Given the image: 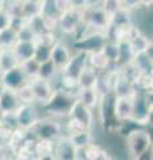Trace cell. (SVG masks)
<instances>
[{
  "label": "cell",
  "instance_id": "obj_1",
  "mask_svg": "<svg viewBox=\"0 0 153 160\" xmlns=\"http://www.w3.org/2000/svg\"><path fill=\"white\" fill-rule=\"evenodd\" d=\"M83 23L95 31H108L111 27V15H108L101 6H88L83 9Z\"/></svg>",
  "mask_w": 153,
  "mask_h": 160
},
{
  "label": "cell",
  "instance_id": "obj_2",
  "mask_svg": "<svg viewBox=\"0 0 153 160\" xmlns=\"http://www.w3.org/2000/svg\"><path fill=\"white\" fill-rule=\"evenodd\" d=\"M152 138L144 129L132 131L127 138L128 151L135 159H140L145 152H148L152 147Z\"/></svg>",
  "mask_w": 153,
  "mask_h": 160
},
{
  "label": "cell",
  "instance_id": "obj_3",
  "mask_svg": "<svg viewBox=\"0 0 153 160\" xmlns=\"http://www.w3.org/2000/svg\"><path fill=\"white\" fill-rule=\"evenodd\" d=\"M29 84H31L33 95H35V100L37 103H40L41 106H48L57 91L53 88L51 80L41 79L39 76L29 79Z\"/></svg>",
  "mask_w": 153,
  "mask_h": 160
},
{
  "label": "cell",
  "instance_id": "obj_4",
  "mask_svg": "<svg viewBox=\"0 0 153 160\" xmlns=\"http://www.w3.org/2000/svg\"><path fill=\"white\" fill-rule=\"evenodd\" d=\"M83 9L69 8L61 12L57 18V27L63 33H73L83 24Z\"/></svg>",
  "mask_w": 153,
  "mask_h": 160
},
{
  "label": "cell",
  "instance_id": "obj_5",
  "mask_svg": "<svg viewBox=\"0 0 153 160\" xmlns=\"http://www.w3.org/2000/svg\"><path fill=\"white\" fill-rule=\"evenodd\" d=\"M28 132H32L36 139H48V140H56L61 135V126L57 122L52 120H44L39 119Z\"/></svg>",
  "mask_w": 153,
  "mask_h": 160
},
{
  "label": "cell",
  "instance_id": "obj_6",
  "mask_svg": "<svg viewBox=\"0 0 153 160\" xmlns=\"http://www.w3.org/2000/svg\"><path fill=\"white\" fill-rule=\"evenodd\" d=\"M15 115H16V120H17V126L20 128L24 129H31L35 123L37 122L39 115L36 108L33 107V104H20L19 108L15 111Z\"/></svg>",
  "mask_w": 153,
  "mask_h": 160
},
{
  "label": "cell",
  "instance_id": "obj_7",
  "mask_svg": "<svg viewBox=\"0 0 153 160\" xmlns=\"http://www.w3.org/2000/svg\"><path fill=\"white\" fill-rule=\"evenodd\" d=\"M152 106L148 102V99L145 95H136L133 96V118L132 120H135L139 124H146L149 122V113H151Z\"/></svg>",
  "mask_w": 153,
  "mask_h": 160
},
{
  "label": "cell",
  "instance_id": "obj_8",
  "mask_svg": "<svg viewBox=\"0 0 153 160\" xmlns=\"http://www.w3.org/2000/svg\"><path fill=\"white\" fill-rule=\"evenodd\" d=\"M75 153H76V147L72 143L69 135L67 136H59L55 140V159L60 160H75Z\"/></svg>",
  "mask_w": 153,
  "mask_h": 160
},
{
  "label": "cell",
  "instance_id": "obj_9",
  "mask_svg": "<svg viewBox=\"0 0 153 160\" xmlns=\"http://www.w3.org/2000/svg\"><path fill=\"white\" fill-rule=\"evenodd\" d=\"M0 80H2V83L4 84V87L8 89H13V91H16L19 87H22L23 84L29 82L28 76L24 73L20 66L17 68L11 69V71H8V72L0 73Z\"/></svg>",
  "mask_w": 153,
  "mask_h": 160
},
{
  "label": "cell",
  "instance_id": "obj_10",
  "mask_svg": "<svg viewBox=\"0 0 153 160\" xmlns=\"http://www.w3.org/2000/svg\"><path fill=\"white\" fill-rule=\"evenodd\" d=\"M113 112L118 122H128L133 118V96H116Z\"/></svg>",
  "mask_w": 153,
  "mask_h": 160
},
{
  "label": "cell",
  "instance_id": "obj_11",
  "mask_svg": "<svg viewBox=\"0 0 153 160\" xmlns=\"http://www.w3.org/2000/svg\"><path fill=\"white\" fill-rule=\"evenodd\" d=\"M71 58H72V53L69 51V48L61 42H56L51 47V60L60 72L67 67Z\"/></svg>",
  "mask_w": 153,
  "mask_h": 160
},
{
  "label": "cell",
  "instance_id": "obj_12",
  "mask_svg": "<svg viewBox=\"0 0 153 160\" xmlns=\"http://www.w3.org/2000/svg\"><path fill=\"white\" fill-rule=\"evenodd\" d=\"M69 116L77 119L79 122H81L88 129H91L92 123H93V112H92L91 108L84 106V104L79 102L77 99L75 100V103H73V106L71 108Z\"/></svg>",
  "mask_w": 153,
  "mask_h": 160
},
{
  "label": "cell",
  "instance_id": "obj_13",
  "mask_svg": "<svg viewBox=\"0 0 153 160\" xmlns=\"http://www.w3.org/2000/svg\"><path fill=\"white\" fill-rule=\"evenodd\" d=\"M88 52L89 51H80L77 52L76 55H73V56L71 58L69 63L67 64V67L63 69L61 72H65V73H69L72 75V76L77 78L79 73L81 72V69L88 66Z\"/></svg>",
  "mask_w": 153,
  "mask_h": 160
},
{
  "label": "cell",
  "instance_id": "obj_14",
  "mask_svg": "<svg viewBox=\"0 0 153 160\" xmlns=\"http://www.w3.org/2000/svg\"><path fill=\"white\" fill-rule=\"evenodd\" d=\"M20 104V100L17 99V95L13 89L6 88L4 92L0 95V111H2V113L15 112Z\"/></svg>",
  "mask_w": 153,
  "mask_h": 160
},
{
  "label": "cell",
  "instance_id": "obj_15",
  "mask_svg": "<svg viewBox=\"0 0 153 160\" xmlns=\"http://www.w3.org/2000/svg\"><path fill=\"white\" fill-rule=\"evenodd\" d=\"M36 42H24V40H17L13 44V51L16 53V56L19 59V62H26L28 59L35 58L36 52Z\"/></svg>",
  "mask_w": 153,
  "mask_h": 160
},
{
  "label": "cell",
  "instance_id": "obj_16",
  "mask_svg": "<svg viewBox=\"0 0 153 160\" xmlns=\"http://www.w3.org/2000/svg\"><path fill=\"white\" fill-rule=\"evenodd\" d=\"M88 64L93 67L98 72H104L111 66L109 59L107 58V55L103 52L101 48L93 49V51L88 52Z\"/></svg>",
  "mask_w": 153,
  "mask_h": 160
},
{
  "label": "cell",
  "instance_id": "obj_17",
  "mask_svg": "<svg viewBox=\"0 0 153 160\" xmlns=\"http://www.w3.org/2000/svg\"><path fill=\"white\" fill-rule=\"evenodd\" d=\"M20 66V62L15 53L13 48H2V56H0V73L8 72L13 68H17Z\"/></svg>",
  "mask_w": 153,
  "mask_h": 160
},
{
  "label": "cell",
  "instance_id": "obj_18",
  "mask_svg": "<svg viewBox=\"0 0 153 160\" xmlns=\"http://www.w3.org/2000/svg\"><path fill=\"white\" fill-rule=\"evenodd\" d=\"M76 99L80 103H83L84 106H87L88 108H96L98 104V100H100V96L96 91L95 87L91 88H79L76 92Z\"/></svg>",
  "mask_w": 153,
  "mask_h": 160
},
{
  "label": "cell",
  "instance_id": "obj_19",
  "mask_svg": "<svg viewBox=\"0 0 153 160\" xmlns=\"http://www.w3.org/2000/svg\"><path fill=\"white\" fill-rule=\"evenodd\" d=\"M97 78H98V71H96L95 68L91 67L89 64H88V66H85L81 69V72L79 73V76H77L79 88L95 87L96 82H97Z\"/></svg>",
  "mask_w": 153,
  "mask_h": 160
},
{
  "label": "cell",
  "instance_id": "obj_20",
  "mask_svg": "<svg viewBox=\"0 0 153 160\" xmlns=\"http://www.w3.org/2000/svg\"><path fill=\"white\" fill-rule=\"evenodd\" d=\"M55 140L36 139V159H55Z\"/></svg>",
  "mask_w": 153,
  "mask_h": 160
},
{
  "label": "cell",
  "instance_id": "obj_21",
  "mask_svg": "<svg viewBox=\"0 0 153 160\" xmlns=\"http://www.w3.org/2000/svg\"><path fill=\"white\" fill-rule=\"evenodd\" d=\"M44 3L45 2H35V0H23L22 15L26 19H32L40 16L44 12Z\"/></svg>",
  "mask_w": 153,
  "mask_h": 160
},
{
  "label": "cell",
  "instance_id": "obj_22",
  "mask_svg": "<svg viewBox=\"0 0 153 160\" xmlns=\"http://www.w3.org/2000/svg\"><path fill=\"white\" fill-rule=\"evenodd\" d=\"M131 44V47L133 49V52H135V55H140V53H144L145 52V49L148 47V44H149L151 40L145 38L142 33L139 32V29L132 35V38L128 40Z\"/></svg>",
  "mask_w": 153,
  "mask_h": 160
},
{
  "label": "cell",
  "instance_id": "obj_23",
  "mask_svg": "<svg viewBox=\"0 0 153 160\" xmlns=\"http://www.w3.org/2000/svg\"><path fill=\"white\" fill-rule=\"evenodd\" d=\"M103 52L107 55V58L109 59L111 64L112 63H116L118 62V59H120V43L115 42V40H111V42H105L103 44Z\"/></svg>",
  "mask_w": 153,
  "mask_h": 160
},
{
  "label": "cell",
  "instance_id": "obj_24",
  "mask_svg": "<svg viewBox=\"0 0 153 160\" xmlns=\"http://www.w3.org/2000/svg\"><path fill=\"white\" fill-rule=\"evenodd\" d=\"M57 72H60L59 69L56 68V66L53 64V62L51 60V58H49L48 60H44V62L40 63V68H39V73L37 76L41 78V79H47V80H51L55 78V75Z\"/></svg>",
  "mask_w": 153,
  "mask_h": 160
},
{
  "label": "cell",
  "instance_id": "obj_25",
  "mask_svg": "<svg viewBox=\"0 0 153 160\" xmlns=\"http://www.w3.org/2000/svg\"><path fill=\"white\" fill-rule=\"evenodd\" d=\"M131 24V11L125 8H121L118 12L111 16V27H125Z\"/></svg>",
  "mask_w": 153,
  "mask_h": 160
},
{
  "label": "cell",
  "instance_id": "obj_26",
  "mask_svg": "<svg viewBox=\"0 0 153 160\" xmlns=\"http://www.w3.org/2000/svg\"><path fill=\"white\" fill-rule=\"evenodd\" d=\"M15 92H16V95H17V99L20 100V103H23V104H33L36 102L35 95H33L32 87H31V84H29V82L23 84L22 87H19Z\"/></svg>",
  "mask_w": 153,
  "mask_h": 160
},
{
  "label": "cell",
  "instance_id": "obj_27",
  "mask_svg": "<svg viewBox=\"0 0 153 160\" xmlns=\"http://www.w3.org/2000/svg\"><path fill=\"white\" fill-rule=\"evenodd\" d=\"M17 42V32L13 28L8 27L3 31H0V47L9 48L13 47V44Z\"/></svg>",
  "mask_w": 153,
  "mask_h": 160
},
{
  "label": "cell",
  "instance_id": "obj_28",
  "mask_svg": "<svg viewBox=\"0 0 153 160\" xmlns=\"http://www.w3.org/2000/svg\"><path fill=\"white\" fill-rule=\"evenodd\" d=\"M69 138L72 143L75 144V147H88L89 144L93 143V136L89 129H85V131L76 135H69Z\"/></svg>",
  "mask_w": 153,
  "mask_h": 160
},
{
  "label": "cell",
  "instance_id": "obj_29",
  "mask_svg": "<svg viewBox=\"0 0 153 160\" xmlns=\"http://www.w3.org/2000/svg\"><path fill=\"white\" fill-rule=\"evenodd\" d=\"M20 67L24 71V73L28 76V79H32V78H36L37 73H39V68H40V62H37L35 58L32 59H28L26 62H22L20 63Z\"/></svg>",
  "mask_w": 153,
  "mask_h": 160
},
{
  "label": "cell",
  "instance_id": "obj_30",
  "mask_svg": "<svg viewBox=\"0 0 153 160\" xmlns=\"http://www.w3.org/2000/svg\"><path fill=\"white\" fill-rule=\"evenodd\" d=\"M87 159L88 160H105V159H109V155H108L105 149H103L101 147L92 143L87 147Z\"/></svg>",
  "mask_w": 153,
  "mask_h": 160
},
{
  "label": "cell",
  "instance_id": "obj_31",
  "mask_svg": "<svg viewBox=\"0 0 153 160\" xmlns=\"http://www.w3.org/2000/svg\"><path fill=\"white\" fill-rule=\"evenodd\" d=\"M61 87L64 91L69 92L72 89H79V84H77V78L72 76L69 73L61 72Z\"/></svg>",
  "mask_w": 153,
  "mask_h": 160
},
{
  "label": "cell",
  "instance_id": "obj_32",
  "mask_svg": "<svg viewBox=\"0 0 153 160\" xmlns=\"http://www.w3.org/2000/svg\"><path fill=\"white\" fill-rule=\"evenodd\" d=\"M100 6L108 15H111V16L115 15L116 12H118L122 8L121 0H101Z\"/></svg>",
  "mask_w": 153,
  "mask_h": 160
},
{
  "label": "cell",
  "instance_id": "obj_33",
  "mask_svg": "<svg viewBox=\"0 0 153 160\" xmlns=\"http://www.w3.org/2000/svg\"><path fill=\"white\" fill-rule=\"evenodd\" d=\"M67 132L68 135H76V133H80L83 131H85V129H88L81 122H79L77 119L69 116V120L67 122Z\"/></svg>",
  "mask_w": 153,
  "mask_h": 160
},
{
  "label": "cell",
  "instance_id": "obj_34",
  "mask_svg": "<svg viewBox=\"0 0 153 160\" xmlns=\"http://www.w3.org/2000/svg\"><path fill=\"white\" fill-rule=\"evenodd\" d=\"M36 32L32 29L29 24H26L22 29L17 31V40H24V42H36Z\"/></svg>",
  "mask_w": 153,
  "mask_h": 160
},
{
  "label": "cell",
  "instance_id": "obj_35",
  "mask_svg": "<svg viewBox=\"0 0 153 160\" xmlns=\"http://www.w3.org/2000/svg\"><path fill=\"white\" fill-rule=\"evenodd\" d=\"M37 44V43H36ZM51 47L52 46H45V44H37L36 46V52H35V59L37 62H44L51 58Z\"/></svg>",
  "mask_w": 153,
  "mask_h": 160
},
{
  "label": "cell",
  "instance_id": "obj_36",
  "mask_svg": "<svg viewBox=\"0 0 153 160\" xmlns=\"http://www.w3.org/2000/svg\"><path fill=\"white\" fill-rule=\"evenodd\" d=\"M11 18L12 16L8 13L7 9L0 8V31H3V29L9 27V24H11Z\"/></svg>",
  "mask_w": 153,
  "mask_h": 160
},
{
  "label": "cell",
  "instance_id": "obj_37",
  "mask_svg": "<svg viewBox=\"0 0 153 160\" xmlns=\"http://www.w3.org/2000/svg\"><path fill=\"white\" fill-rule=\"evenodd\" d=\"M53 4H55V7H56L59 13H61V12H64V11H67V9L71 8L69 0H53Z\"/></svg>",
  "mask_w": 153,
  "mask_h": 160
},
{
  "label": "cell",
  "instance_id": "obj_38",
  "mask_svg": "<svg viewBox=\"0 0 153 160\" xmlns=\"http://www.w3.org/2000/svg\"><path fill=\"white\" fill-rule=\"evenodd\" d=\"M121 4H122V8L128 9V11H132V9L141 7L140 0H121Z\"/></svg>",
  "mask_w": 153,
  "mask_h": 160
},
{
  "label": "cell",
  "instance_id": "obj_39",
  "mask_svg": "<svg viewBox=\"0 0 153 160\" xmlns=\"http://www.w3.org/2000/svg\"><path fill=\"white\" fill-rule=\"evenodd\" d=\"M71 8L75 9H84L85 7L89 6V0H69Z\"/></svg>",
  "mask_w": 153,
  "mask_h": 160
},
{
  "label": "cell",
  "instance_id": "obj_40",
  "mask_svg": "<svg viewBox=\"0 0 153 160\" xmlns=\"http://www.w3.org/2000/svg\"><path fill=\"white\" fill-rule=\"evenodd\" d=\"M144 55L151 60V62H153V42H152V40L149 42V44H148V47H146V49H145Z\"/></svg>",
  "mask_w": 153,
  "mask_h": 160
},
{
  "label": "cell",
  "instance_id": "obj_41",
  "mask_svg": "<svg viewBox=\"0 0 153 160\" xmlns=\"http://www.w3.org/2000/svg\"><path fill=\"white\" fill-rule=\"evenodd\" d=\"M140 3L144 7H153V0H140Z\"/></svg>",
  "mask_w": 153,
  "mask_h": 160
},
{
  "label": "cell",
  "instance_id": "obj_42",
  "mask_svg": "<svg viewBox=\"0 0 153 160\" xmlns=\"http://www.w3.org/2000/svg\"><path fill=\"white\" fill-rule=\"evenodd\" d=\"M4 89H6V87H4V84L2 83V80H0V95L4 92Z\"/></svg>",
  "mask_w": 153,
  "mask_h": 160
},
{
  "label": "cell",
  "instance_id": "obj_43",
  "mask_svg": "<svg viewBox=\"0 0 153 160\" xmlns=\"http://www.w3.org/2000/svg\"><path fill=\"white\" fill-rule=\"evenodd\" d=\"M151 153H152V159H153V144H152V147H151Z\"/></svg>",
  "mask_w": 153,
  "mask_h": 160
},
{
  "label": "cell",
  "instance_id": "obj_44",
  "mask_svg": "<svg viewBox=\"0 0 153 160\" xmlns=\"http://www.w3.org/2000/svg\"><path fill=\"white\" fill-rule=\"evenodd\" d=\"M0 124H2V113H0Z\"/></svg>",
  "mask_w": 153,
  "mask_h": 160
},
{
  "label": "cell",
  "instance_id": "obj_45",
  "mask_svg": "<svg viewBox=\"0 0 153 160\" xmlns=\"http://www.w3.org/2000/svg\"><path fill=\"white\" fill-rule=\"evenodd\" d=\"M35 2H45V0H35Z\"/></svg>",
  "mask_w": 153,
  "mask_h": 160
},
{
  "label": "cell",
  "instance_id": "obj_46",
  "mask_svg": "<svg viewBox=\"0 0 153 160\" xmlns=\"http://www.w3.org/2000/svg\"><path fill=\"white\" fill-rule=\"evenodd\" d=\"M0 56H2V47H0Z\"/></svg>",
  "mask_w": 153,
  "mask_h": 160
},
{
  "label": "cell",
  "instance_id": "obj_47",
  "mask_svg": "<svg viewBox=\"0 0 153 160\" xmlns=\"http://www.w3.org/2000/svg\"><path fill=\"white\" fill-rule=\"evenodd\" d=\"M3 144H4V143H0V147H2V146H3Z\"/></svg>",
  "mask_w": 153,
  "mask_h": 160
}]
</instances>
